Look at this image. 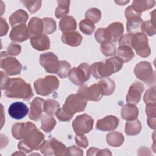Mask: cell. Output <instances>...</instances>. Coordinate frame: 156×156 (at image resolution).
Masks as SVG:
<instances>
[{
    "label": "cell",
    "mask_w": 156,
    "mask_h": 156,
    "mask_svg": "<svg viewBox=\"0 0 156 156\" xmlns=\"http://www.w3.org/2000/svg\"><path fill=\"white\" fill-rule=\"evenodd\" d=\"M35 126H36L35 124L29 121L25 123H16L12 128V135L17 140L24 139L27 133Z\"/></svg>",
    "instance_id": "18"
},
{
    "label": "cell",
    "mask_w": 156,
    "mask_h": 156,
    "mask_svg": "<svg viewBox=\"0 0 156 156\" xmlns=\"http://www.w3.org/2000/svg\"><path fill=\"white\" fill-rule=\"evenodd\" d=\"M147 124L151 129H155L156 126L155 118H147Z\"/></svg>",
    "instance_id": "52"
},
{
    "label": "cell",
    "mask_w": 156,
    "mask_h": 156,
    "mask_svg": "<svg viewBox=\"0 0 156 156\" xmlns=\"http://www.w3.org/2000/svg\"><path fill=\"white\" fill-rule=\"evenodd\" d=\"M41 129L46 132H51L56 124V121L52 115H43L41 118Z\"/></svg>",
    "instance_id": "33"
},
{
    "label": "cell",
    "mask_w": 156,
    "mask_h": 156,
    "mask_svg": "<svg viewBox=\"0 0 156 156\" xmlns=\"http://www.w3.org/2000/svg\"><path fill=\"white\" fill-rule=\"evenodd\" d=\"M144 101L146 104L155 105V87H153L148 89L144 96Z\"/></svg>",
    "instance_id": "44"
},
{
    "label": "cell",
    "mask_w": 156,
    "mask_h": 156,
    "mask_svg": "<svg viewBox=\"0 0 156 156\" xmlns=\"http://www.w3.org/2000/svg\"><path fill=\"white\" fill-rule=\"evenodd\" d=\"M29 112L27 106L22 102L12 103L9 107L8 113L10 116L15 119H21L25 117Z\"/></svg>",
    "instance_id": "16"
},
{
    "label": "cell",
    "mask_w": 156,
    "mask_h": 156,
    "mask_svg": "<svg viewBox=\"0 0 156 156\" xmlns=\"http://www.w3.org/2000/svg\"><path fill=\"white\" fill-rule=\"evenodd\" d=\"M45 141L43 134L35 126L27 133L23 140L18 143V148L21 152L29 153L33 150L40 149Z\"/></svg>",
    "instance_id": "4"
},
{
    "label": "cell",
    "mask_w": 156,
    "mask_h": 156,
    "mask_svg": "<svg viewBox=\"0 0 156 156\" xmlns=\"http://www.w3.org/2000/svg\"><path fill=\"white\" fill-rule=\"evenodd\" d=\"M141 30L143 31V34L147 35L149 36H152L155 34V27L151 21H147L143 22L141 26Z\"/></svg>",
    "instance_id": "41"
},
{
    "label": "cell",
    "mask_w": 156,
    "mask_h": 156,
    "mask_svg": "<svg viewBox=\"0 0 156 156\" xmlns=\"http://www.w3.org/2000/svg\"><path fill=\"white\" fill-rule=\"evenodd\" d=\"M107 143L113 147H119L124 142V138L122 133L118 132H110L107 135Z\"/></svg>",
    "instance_id": "32"
},
{
    "label": "cell",
    "mask_w": 156,
    "mask_h": 156,
    "mask_svg": "<svg viewBox=\"0 0 156 156\" xmlns=\"http://www.w3.org/2000/svg\"><path fill=\"white\" fill-rule=\"evenodd\" d=\"M117 57L120 58L124 63L129 62L134 57L132 48L127 44H120L117 49Z\"/></svg>",
    "instance_id": "27"
},
{
    "label": "cell",
    "mask_w": 156,
    "mask_h": 156,
    "mask_svg": "<svg viewBox=\"0 0 156 156\" xmlns=\"http://www.w3.org/2000/svg\"><path fill=\"white\" fill-rule=\"evenodd\" d=\"M30 32L25 24L14 26L10 33L9 37L12 41L16 43L23 42L29 38Z\"/></svg>",
    "instance_id": "15"
},
{
    "label": "cell",
    "mask_w": 156,
    "mask_h": 156,
    "mask_svg": "<svg viewBox=\"0 0 156 156\" xmlns=\"http://www.w3.org/2000/svg\"><path fill=\"white\" fill-rule=\"evenodd\" d=\"M98 85L99 87L101 94L105 96H108L112 94L115 91V83L113 80L110 78L105 77L103 78L98 82Z\"/></svg>",
    "instance_id": "26"
},
{
    "label": "cell",
    "mask_w": 156,
    "mask_h": 156,
    "mask_svg": "<svg viewBox=\"0 0 156 156\" xmlns=\"http://www.w3.org/2000/svg\"><path fill=\"white\" fill-rule=\"evenodd\" d=\"M28 15L27 12L23 9H20L13 13L9 17V22L13 27L15 26L23 24L27 21Z\"/></svg>",
    "instance_id": "25"
},
{
    "label": "cell",
    "mask_w": 156,
    "mask_h": 156,
    "mask_svg": "<svg viewBox=\"0 0 156 156\" xmlns=\"http://www.w3.org/2000/svg\"><path fill=\"white\" fill-rule=\"evenodd\" d=\"M119 123L118 119L112 115L99 119L96 123V129L102 131H113L115 130Z\"/></svg>",
    "instance_id": "17"
},
{
    "label": "cell",
    "mask_w": 156,
    "mask_h": 156,
    "mask_svg": "<svg viewBox=\"0 0 156 156\" xmlns=\"http://www.w3.org/2000/svg\"><path fill=\"white\" fill-rule=\"evenodd\" d=\"M40 63L49 73L57 74L60 66V61L52 52L41 54L40 56Z\"/></svg>",
    "instance_id": "11"
},
{
    "label": "cell",
    "mask_w": 156,
    "mask_h": 156,
    "mask_svg": "<svg viewBox=\"0 0 156 156\" xmlns=\"http://www.w3.org/2000/svg\"><path fill=\"white\" fill-rule=\"evenodd\" d=\"M0 29H1V37L7 34V31H8V29H9V26L7 24V22L3 18H1Z\"/></svg>",
    "instance_id": "50"
},
{
    "label": "cell",
    "mask_w": 156,
    "mask_h": 156,
    "mask_svg": "<svg viewBox=\"0 0 156 156\" xmlns=\"http://www.w3.org/2000/svg\"><path fill=\"white\" fill-rule=\"evenodd\" d=\"M40 151L43 154L46 155H69L68 148L55 138H51L46 141Z\"/></svg>",
    "instance_id": "8"
},
{
    "label": "cell",
    "mask_w": 156,
    "mask_h": 156,
    "mask_svg": "<svg viewBox=\"0 0 156 156\" xmlns=\"http://www.w3.org/2000/svg\"><path fill=\"white\" fill-rule=\"evenodd\" d=\"M60 30L63 33L73 32L76 29L77 23L75 19L71 16L63 17L59 23Z\"/></svg>",
    "instance_id": "23"
},
{
    "label": "cell",
    "mask_w": 156,
    "mask_h": 156,
    "mask_svg": "<svg viewBox=\"0 0 156 156\" xmlns=\"http://www.w3.org/2000/svg\"><path fill=\"white\" fill-rule=\"evenodd\" d=\"M90 74L91 66L86 63H82L78 67L70 70L68 77L74 84L81 86L89 79Z\"/></svg>",
    "instance_id": "7"
},
{
    "label": "cell",
    "mask_w": 156,
    "mask_h": 156,
    "mask_svg": "<svg viewBox=\"0 0 156 156\" xmlns=\"http://www.w3.org/2000/svg\"><path fill=\"white\" fill-rule=\"evenodd\" d=\"M98 155H111L112 154L110 153L109 149H103V150H99L98 154Z\"/></svg>",
    "instance_id": "53"
},
{
    "label": "cell",
    "mask_w": 156,
    "mask_h": 156,
    "mask_svg": "<svg viewBox=\"0 0 156 156\" xmlns=\"http://www.w3.org/2000/svg\"><path fill=\"white\" fill-rule=\"evenodd\" d=\"M75 140L76 144L80 147L85 148L88 145V140L85 136H83V135H76L75 137Z\"/></svg>",
    "instance_id": "47"
},
{
    "label": "cell",
    "mask_w": 156,
    "mask_h": 156,
    "mask_svg": "<svg viewBox=\"0 0 156 156\" xmlns=\"http://www.w3.org/2000/svg\"><path fill=\"white\" fill-rule=\"evenodd\" d=\"M28 29L30 34L33 35V36L41 34L43 31L42 19H40L37 17L32 18L28 23Z\"/></svg>",
    "instance_id": "28"
},
{
    "label": "cell",
    "mask_w": 156,
    "mask_h": 156,
    "mask_svg": "<svg viewBox=\"0 0 156 156\" xmlns=\"http://www.w3.org/2000/svg\"><path fill=\"white\" fill-rule=\"evenodd\" d=\"M118 44H127L135 50L137 55L146 57L150 55L151 49L148 44V38L141 32L135 34H126L118 42Z\"/></svg>",
    "instance_id": "3"
},
{
    "label": "cell",
    "mask_w": 156,
    "mask_h": 156,
    "mask_svg": "<svg viewBox=\"0 0 156 156\" xmlns=\"http://www.w3.org/2000/svg\"><path fill=\"white\" fill-rule=\"evenodd\" d=\"M110 37L111 42H119L123 37L124 27L122 23L115 22L110 24L107 27Z\"/></svg>",
    "instance_id": "21"
},
{
    "label": "cell",
    "mask_w": 156,
    "mask_h": 156,
    "mask_svg": "<svg viewBox=\"0 0 156 156\" xmlns=\"http://www.w3.org/2000/svg\"><path fill=\"white\" fill-rule=\"evenodd\" d=\"M21 50V47L20 45L18 44H16L14 43H11L8 48H7V53L9 55H18Z\"/></svg>",
    "instance_id": "45"
},
{
    "label": "cell",
    "mask_w": 156,
    "mask_h": 156,
    "mask_svg": "<svg viewBox=\"0 0 156 156\" xmlns=\"http://www.w3.org/2000/svg\"><path fill=\"white\" fill-rule=\"evenodd\" d=\"M144 91V86L140 82H134L129 88L126 96V101L128 104L135 105L139 102L142 93Z\"/></svg>",
    "instance_id": "14"
},
{
    "label": "cell",
    "mask_w": 156,
    "mask_h": 156,
    "mask_svg": "<svg viewBox=\"0 0 156 156\" xmlns=\"http://www.w3.org/2000/svg\"><path fill=\"white\" fill-rule=\"evenodd\" d=\"M57 118L61 121H68L71 120L72 117L66 114L63 110L62 108H59L55 112Z\"/></svg>",
    "instance_id": "46"
},
{
    "label": "cell",
    "mask_w": 156,
    "mask_h": 156,
    "mask_svg": "<svg viewBox=\"0 0 156 156\" xmlns=\"http://www.w3.org/2000/svg\"><path fill=\"white\" fill-rule=\"evenodd\" d=\"M21 2L31 13L37 12L41 5V1H21Z\"/></svg>",
    "instance_id": "42"
},
{
    "label": "cell",
    "mask_w": 156,
    "mask_h": 156,
    "mask_svg": "<svg viewBox=\"0 0 156 156\" xmlns=\"http://www.w3.org/2000/svg\"><path fill=\"white\" fill-rule=\"evenodd\" d=\"M141 124L137 119L128 121L126 123L125 132L127 135H135L140 133L141 130Z\"/></svg>",
    "instance_id": "31"
},
{
    "label": "cell",
    "mask_w": 156,
    "mask_h": 156,
    "mask_svg": "<svg viewBox=\"0 0 156 156\" xmlns=\"http://www.w3.org/2000/svg\"><path fill=\"white\" fill-rule=\"evenodd\" d=\"M79 27L80 30L83 34L88 35H91L95 29V26L94 23L87 19L82 20L79 23Z\"/></svg>",
    "instance_id": "36"
},
{
    "label": "cell",
    "mask_w": 156,
    "mask_h": 156,
    "mask_svg": "<svg viewBox=\"0 0 156 156\" xmlns=\"http://www.w3.org/2000/svg\"><path fill=\"white\" fill-rule=\"evenodd\" d=\"M101 50L102 54L106 56H111L116 53V46L110 41H105L101 43Z\"/></svg>",
    "instance_id": "37"
},
{
    "label": "cell",
    "mask_w": 156,
    "mask_h": 156,
    "mask_svg": "<svg viewBox=\"0 0 156 156\" xmlns=\"http://www.w3.org/2000/svg\"><path fill=\"white\" fill-rule=\"evenodd\" d=\"M94 37L96 41L100 43L105 41H110V37L107 28L98 29L95 33Z\"/></svg>",
    "instance_id": "40"
},
{
    "label": "cell",
    "mask_w": 156,
    "mask_h": 156,
    "mask_svg": "<svg viewBox=\"0 0 156 156\" xmlns=\"http://www.w3.org/2000/svg\"><path fill=\"white\" fill-rule=\"evenodd\" d=\"M123 61L118 57L107 58L103 62L94 63L91 66V73L96 79L107 77L111 74L119 71L123 66Z\"/></svg>",
    "instance_id": "2"
},
{
    "label": "cell",
    "mask_w": 156,
    "mask_h": 156,
    "mask_svg": "<svg viewBox=\"0 0 156 156\" xmlns=\"http://www.w3.org/2000/svg\"><path fill=\"white\" fill-rule=\"evenodd\" d=\"M85 18L91 21L92 23H98L101 18V12L97 8H91L85 13Z\"/></svg>",
    "instance_id": "38"
},
{
    "label": "cell",
    "mask_w": 156,
    "mask_h": 156,
    "mask_svg": "<svg viewBox=\"0 0 156 156\" xmlns=\"http://www.w3.org/2000/svg\"><path fill=\"white\" fill-rule=\"evenodd\" d=\"M87 105V101L78 94H70L63 105V111L71 117L77 113L83 111Z\"/></svg>",
    "instance_id": "6"
},
{
    "label": "cell",
    "mask_w": 156,
    "mask_h": 156,
    "mask_svg": "<svg viewBox=\"0 0 156 156\" xmlns=\"http://www.w3.org/2000/svg\"><path fill=\"white\" fill-rule=\"evenodd\" d=\"M4 90L5 96L11 98L29 101L34 95L30 85L21 78L9 79Z\"/></svg>",
    "instance_id": "1"
},
{
    "label": "cell",
    "mask_w": 156,
    "mask_h": 156,
    "mask_svg": "<svg viewBox=\"0 0 156 156\" xmlns=\"http://www.w3.org/2000/svg\"><path fill=\"white\" fill-rule=\"evenodd\" d=\"M32 46L38 51H45L50 47V41L48 37L44 34L32 36L30 38Z\"/></svg>",
    "instance_id": "20"
},
{
    "label": "cell",
    "mask_w": 156,
    "mask_h": 156,
    "mask_svg": "<svg viewBox=\"0 0 156 156\" xmlns=\"http://www.w3.org/2000/svg\"><path fill=\"white\" fill-rule=\"evenodd\" d=\"M44 100L41 98H35L30 104L29 118L33 121H37L43 116Z\"/></svg>",
    "instance_id": "19"
},
{
    "label": "cell",
    "mask_w": 156,
    "mask_h": 156,
    "mask_svg": "<svg viewBox=\"0 0 156 156\" xmlns=\"http://www.w3.org/2000/svg\"><path fill=\"white\" fill-rule=\"evenodd\" d=\"M141 17H135L127 20V30L130 34H135L140 32L141 26L143 23Z\"/></svg>",
    "instance_id": "30"
},
{
    "label": "cell",
    "mask_w": 156,
    "mask_h": 156,
    "mask_svg": "<svg viewBox=\"0 0 156 156\" xmlns=\"http://www.w3.org/2000/svg\"><path fill=\"white\" fill-rule=\"evenodd\" d=\"M115 2L116 3H117V4H118L120 5H124L125 4L128 3L129 1H115Z\"/></svg>",
    "instance_id": "54"
},
{
    "label": "cell",
    "mask_w": 156,
    "mask_h": 156,
    "mask_svg": "<svg viewBox=\"0 0 156 156\" xmlns=\"http://www.w3.org/2000/svg\"><path fill=\"white\" fill-rule=\"evenodd\" d=\"M16 154H18V153H15V154H13V155H16ZM20 155H25V154L24 153H20Z\"/></svg>",
    "instance_id": "55"
},
{
    "label": "cell",
    "mask_w": 156,
    "mask_h": 156,
    "mask_svg": "<svg viewBox=\"0 0 156 156\" xmlns=\"http://www.w3.org/2000/svg\"><path fill=\"white\" fill-rule=\"evenodd\" d=\"M70 70H71L70 64L65 60H61L60 68L57 74L60 78H65L67 76H68Z\"/></svg>",
    "instance_id": "43"
},
{
    "label": "cell",
    "mask_w": 156,
    "mask_h": 156,
    "mask_svg": "<svg viewBox=\"0 0 156 156\" xmlns=\"http://www.w3.org/2000/svg\"><path fill=\"white\" fill-rule=\"evenodd\" d=\"M60 108V104L58 102L51 99H48L44 101L43 104V110L48 115H53L55 113L57 109Z\"/></svg>",
    "instance_id": "34"
},
{
    "label": "cell",
    "mask_w": 156,
    "mask_h": 156,
    "mask_svg": "<svg viewBox=\"0 0 156 156\" xmlns=\"http://www.w3.org/2000/svg\"><path fill=\"white\" fill-rule=\"evenodd\" d=\"M138 109L135 105L127 104L123 106L121 109V116L126 121H132L137 118Z\"/></svg>",
    "instance_id": "24"
},
{
    "label": "cell",
    "mask_w": 156,
    "mask_h": 156,
    "mask_svg": "<svg viewBox=\"0 0 156 156\" xmlns=\"http://www.w3.org/2000/svg\"><path fill=\"white\" fill-rule=\"evenodd\" d=\"M58 7L55 10V16L60 18L69 13V1H58Z\"/></svg>",
    "instance_id": "35"
},
{
    "label": "cell",
    "mask_w": 156,
    "mask_h": 156,
    "mask_svg": "<svg viewBox=\"0 0 156 156\" xmlns=\"http://www.w3.org/2000/svg\"><path fill=\"white\" fill-rule=\"evenodd\" d=\"M155 1H133L131 7L138 13L141 14L145 10H147L155 5Z\"/></svg>",
    "instance_id": "29"
},
{
    "label": "cell",
    "mask_w": 156,
    "mask_h": 156,
    "mask_svg": "<svg viewBox=\"0 0 156 156\" xmlns=\"http://www.w3.org/2000/svg\"><path fill=\"white\" fill-rule=\"evenodd\" d=\"M141 14H139L136 12H135L131 6H129L126 9L125 16L127 20L135 17H141Z\"/></svg>",
    "instance_id": "48"
},
{
    "label": "cell",
    "mask_w": 156,
    "mask_h": 156,
    "mask_svg": "<svg viewBox=\"0 0 156 156\" xmlns=\"http://www.w3.org/2000/svg\"><path fill=\"white\" fill-rule=\"evenodd\" d=\"M134 73L137 78L144 81L146 84H148V83L151 84V78L155 75V72L152 71L151 65L146 61L138 63L135 67Z\"/></svg>",
    "instance_id": "13"
},
{
    "label": "cell",
    "mask_w": 156,
    "mask_h": 156,
    "mask_svg": "<svg viewBox=\"0 0 156 156\" xmlns=\"http://www.w3.org/2000/svg\"><path fill=\"white\" fill-rule=\"evenodd\" d=\"M1 66L7 75H15L20 74L22 69V65L14 57H9L7 52L1 53Z\"/></svg>",
    "instance_id": "9"
},
{
    "label": "cell",
    "mask_w": 156,
    "mask_h": 156,
    "mask_svg": "<svg viewBox=\"0 0 156 156\" xmlns=\"http://www.w3.org/2000/svg\"><path fill=\"white\" fill-rule=\"evenodd\" d=\"M37 94L48 96L54 93L58 88L59 81L54 76H46L44 78L37 79L34 83Z\"/></svg>",
    "instance_id": "5"
},
{
    "label": "cell",
    "mask_w": 156,
    "mask_h": 156,
    "mask_svg": "<svg viewBox=\"0 0 156 156\" xmlns=\"http://www.w3.org/2000/svg\"><path fill=\"white\" fill-rule=\"evenodd\" d=\"M93 119L87 114L77 116L73 121L72 126L77 135H84L90 132L93 126Z\"/></svg>",
    "instance_id": "10"
},
{
    "label": "cell",
    "mask_w": 156,
    "mask_h": 156,
    "mask_svg": "<svg viewBox=\"0 0 156 156\" xmlns=\"http://www.w3.org/2000/svg\"><path fill=\"white\" fill-rule=\"evenodd\" d=\"M43 24V31L47 34H51L56 30L55 21L50 18H44L42 19Z\"/></svg>",
    "instance_id": "39"
},
{
    "label": "cell",
    "mask_w": 156,
    "mask_h": 156,
    "mask_svg": "<svg viewBox=\"0 0 156 156\" xmlns=\"http://www.w3.org/2000/svg\"><path fill=\"white\" fill-rule=\"evenodd\" d=\"M82 40V35L77 32L63 33L62 36V41L66 44L71 46L80 45Z\"/></svg>",
    "instance_id": "22"
},
{
    "label": "cell",
    "mask_w": 156,
    "mask_h": 156,
    "mask_svg": "<svg viewBox=\"0 0 156 156\" xmlns=\"http://www.w3.org/2000/svg\"><path fill=\"white\" fill-rule=\"evenodd\" d=\"M69 154V155H82L83 154L82 151L79 148L76 147L75 146H71L68 147Z\"/></svg>",
    "instance_id": "51"
},
{
    "label": "cell",
    "mask_w": 156,
    "mask_h": 156,
    "mask_svg": "<svg viewBox=\"0 0 156 156\" xmlns=\"http://www.w3.org/2000/svg\"><path fill=\"white\" fill-rule=\"evenodd\" d=\"M77 94L86 101H98L102 97L98 83L93 84L90 87L86 85H81L78 90Z\"/></svg>",
    "instance_id": "12"
},
{
    "label": "cell",
    "mask_w": 156,
    "mask_h": 156,
    "mask_svg": "<svg viewBox=\"0 0 156 156\" xmlns=\"http://www.w3.org/2000/svg\"><path fill=\"white\" fill-rule=\"evenodd\" d=\"M155 105L146 104V113L147 118H155Z\"/></svg>",
    "instance_id": "49"
}]
</instances>
